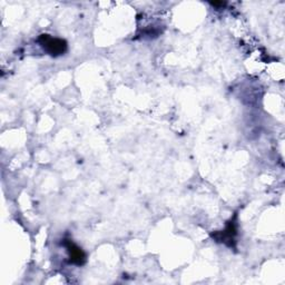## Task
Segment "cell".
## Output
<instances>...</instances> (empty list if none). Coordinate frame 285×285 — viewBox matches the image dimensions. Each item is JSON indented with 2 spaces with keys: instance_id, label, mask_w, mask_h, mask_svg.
Listing matches in <instances>:
<instances>
[{
  "instance_id": "obj_1",
  "label": "cell",
  "mask_w": 285,
  "mask_h": 285,
  "mask_svg": "<svg viewBox=\"0 0 285 285\" xmlns=\"http://www.w3.org/2000/svg\"><path fill=\"white\" fill-rule=\"evenodd\" d=\"M38 43L48 55L54 57L64 55L67 50L66 40L52 37L47 34L40 35L38 38Z\"/></svg>"
},
{
  "instance_id": "obj_2",
  "label": "cell",
  "mask_w": 285,
  "mask_h": 285,
  "mask_svg": "<svg viewBox=\"0 0 285 285\" xmlns=\"http://www.w3.org/2000/svg\"><path fill=\"white\" fill-rule=\"evenodd\" d=\"M65 241H66L65 246L69 253V259H71L72 263L77 264V265L84 264V262L86 261V255L83 252V249L78 247L76 244L73 243L72 241H69V240H65Z\"/></svg>"
},
{
  "instance_id": "obj_3",
  "label": "cell",
  "mask_w": 285,
  "mask_h": 285,
  "mask_svg": "<svg viewBox=\"0 0 285 285\" xmlns=\"http://www.w3.org/2000/svg\"><path fill=\"white\" fill-rule=\"evenodd\" d=\"M236 235V228H235V223L232 220L226 226V229L223 231V233H218V234H215L213 235V237L216 238L218 242H224V243H228V242H232L234 241V236Z\"/></svg>"
}]
</instances>
